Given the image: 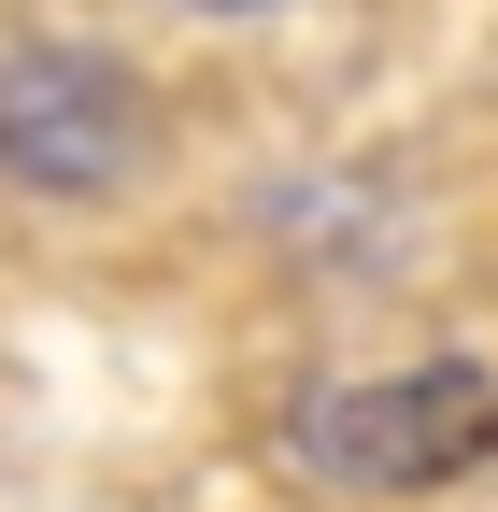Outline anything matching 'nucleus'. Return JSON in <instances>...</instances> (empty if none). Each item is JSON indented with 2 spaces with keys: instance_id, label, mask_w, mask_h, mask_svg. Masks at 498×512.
<instances>
[{
  "instance_id": "1",
  "label": "nucleus",
  "mask_w": 498,
  "mask_h": 512,
  "mask_svg": "<svg viewBox=\"0 0 498 512\" xmlns=\"http://www.w3.org/2000/svg\"><path fill=\"white\" fill-rule=\"evenodd\" d=\"M214 256L299 328H370L456 271V214L399 143H314V157H257L214 200Z\"/></svg>"
},
{
  "instance_id": "2",
  "label": "nucleus",
  "mask_w": 498,
  "mask_h": 512,
  "mask_svg": "<svg viewBox=\"0 0 498 512\" xmlns=\"http://www.w3.org/2000/svg\"><path fill=\"white\" fill-rule=\"evenodd\" d=\"M185 114L143 43L86 15H0V214L15 228H114L171 185Z\"/></svg>"
},
{
  "instance_id": "3",
  "label": "nucleus",
  "mask_w": 498,
  "mask_h": 512,
  "mask_svg": "<svg viewBox=\"0 0 498 512\" xmlns=\"http://www.w3.org/2000/svg\"><path fill=\"white\" fill-rule=\"evenodd\" d=\"M271 456L299 498H342V512H399V498H456L470 470H498V356H356L314 370L271 427Z\"/></svg>"
},
{
  "instance_id": "4",
  "label": "nucleus",
  "mask_w": 498,
  "mask_h": 512,
  "mask_svg": "<svg viewBox=\"0 0 498 512\" xmlns=\"http://www.w3.org/2000/svg\"><path fill=\"white\" fill-rule=\"evenodd\" d=\"M200 15H271V0H200Z\"/></svg>"
}]
</instances>
